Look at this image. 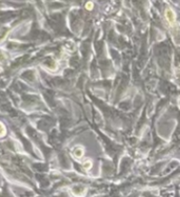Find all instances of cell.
<instances>
[{
  "instance_id": "cell-1",
  "label": "cell",
  "mask_w": 180,
  "mask_h": 197,
  "mask_svg": "<svg viewBox=\"0 0 180 197\" xmlns=\"http://www.w3.org/2000/svg\"><path fill=\"white\" fill-rule=\"evenodd\" d=\"M6 132V129L4 127V125L2 124V123H0V138H2V136H4Z\"/></svg>"
},
{
  "instance_id": "cell-2",
  "label": "cell",
  "mask_w": 180,
  "mask_h": 197,
  "mask_svg": "<svg viewBox=\"0 0 180 197\" xmlns=\"http://www.w3.org/2000/svg\"><path fill=\"white\" fill-rule=\"evenodd\" d=\"M167 16H168V19L170 20L171 22L174 21V15H173V13L171 12V10H168V12H167Z\"/></svg>"
},
{
  "instance_id": "cell-3",
  "label": "cell",
  "mask_w": 180,
  "mask_h": 197,
  "mask_svg": "<svg viewBox=\"0 0 180 197\" xmlns=\"http://www.w3.org/2000/svg\"><path fill=\"white\" fill-rule=\"evenodd\" d=\"M92 6H93V4H92V3H89V4H86V8H89V9H91Z\"/></svg>"
}]
</instances>
